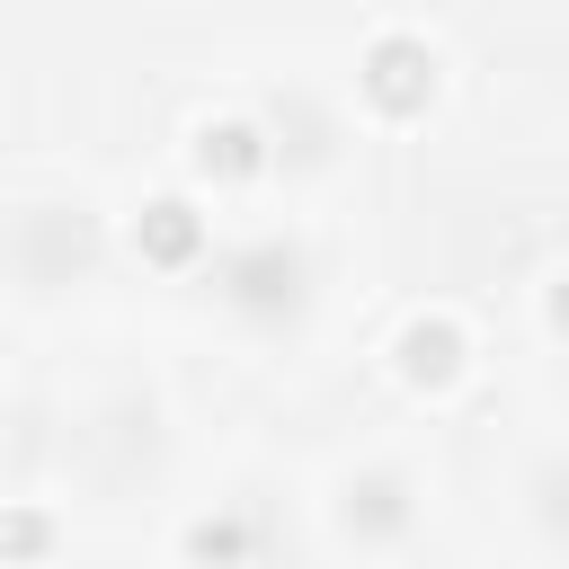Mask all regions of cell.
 <instances>
[{"label":"cell","instance_id":"cell-4","mask_svg":"<svg viewBox=\"0 0 569 569\" xmlns=\"http://www.w3.org/2000/svg\"><path fill=\"white\" fill-rule=\"evenodd\" d=\"M267 160H276V142L258 116H204L196 124V169L213 187H249V178H267Z\"/></svg>","mask_w":569,"mask_h":569},{"label":"cell","instance_id":"cell-7","mask_svg":"<svg viewBox=\"0 0 569 569\" xmlns=\"http://www.w3.org/2000/svg\"><path fill=\"white\" fill-rule=\"evenodd\" d=\"M249 542H258V525H249L240 507H213V516L187 525V560H196V569H240Z\"/></svg>","mask_w":569,"mask_h":569},{"label":"cell","instance_id":"cell-5","mask_svg":"<svg viewBox=\"0 0 569 569\" xmlns=\"http://www.w3.org/2000/svg\"><path fill=\"white\" fill-rule=\"evenodd\" d=\"M133 249H142V267H196V258H204V213H196V196H151V204L133 213Z\"/></svg>","mask_w":569,"mask_h":569},{"label":"cell","instance_id":"cell-8","mask_svg":"<svg viewBox=\"0 0 569 569\" xmlns=\"http://www.w3.org/2000/svg\"><path fill=\"white\" fill-rule=\"evenodd\" d=\"M0 551H9V560H44V551H53V516H44V507H18V516L0 525Z\"/></svg>","mask_w":569,"mask_h":569},{"label":"cell","instance_id":"cell-6","mask_svg":"<svg viewBox=\"0 0 569 569\" xmlns=\"http://www.w3.org/2000/svg\"><path fill=\"white\" fill-rule=\"evenodd\" d=\"M338 525H347V533H365V542H391V533L409 525V480H400V471H365V480H347Z\"/></svg>","mask_w":569,"mask_h":569},{"label":"cell","instance_id":"cell-3","mask_svg":"<svg viewBox=\"0 0 569 569\" xmlns=\"http://www.w3.org/2000/svg\"><path fill=\"white\" fill-rule=\"evenodd\" d=\"M462 365H471L462 320H445V311H409V320H400V338H391V373H400L409 391H453Z\"/></svg>","mask_w":569,"mask_h":569},{"label":"cell","instance_id":"cell-1","mask_svg":"<svg viewBox=\"0 0 569 569\" xmlns=\"http://www.w3.org/2000/svg\"><path fill=\"white\" fill-rule=\"evenodd\" d=\"M356 89L382 107V116H418L436 98V44L418 27H382L365 53H356Z\"/></svg>","mask_w":569,"mask_h":569},{"label":"cell","instance_id":"cell-2","mask_svg":"<svg viewBox=\"0 0 569 569\" xmlns=\"http://www.w3.org/2000/svg\"><path fill=\"white\" fill-rule=\"evenodd\" d=\"M213 284H222V302L231 311H258V320H276V311H293L302 302V249L293 240H240L222 267H213Z\"/></svg>","mask_w":569,"mask_h":569}]
</instances>
